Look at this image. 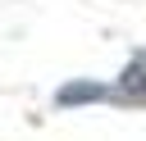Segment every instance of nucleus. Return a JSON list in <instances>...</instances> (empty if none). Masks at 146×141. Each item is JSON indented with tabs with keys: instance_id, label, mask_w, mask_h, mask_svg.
<instances>
[{
	"instance_id": "nucleus-1",
	"label": "nucleus",
	"mask_w": 146,
	"mask_h": 141,
	"mask_svg": "<svg viewBox=\"0 0 146 141\" xmlns=\"http://www.w3.org/2000/svg\"><path fill=\"white\" fill-rule=\"evenodd\" d=\"M114 100H123V105H137V109H146V50H137V55L128 59V68L119 73Z\"/></svg>"
},
{
	"instance_id": "nucleus-2",
	"label": "nucleus",
	"mask_w": 146,
	"mask_h": 141,
	"mask_svg": "<svg viewBox=\"0 0 146 141\" xmlns=\"http://www.w3.org/2000/svg\"><path fill=\"white\" fill-rule=\"evenodd\" d=\"M96 100H114V86L105 82H91V77H78V82H64L55 91V105L73 109V105H96Z\"/></svg>"
}]
</instances>
